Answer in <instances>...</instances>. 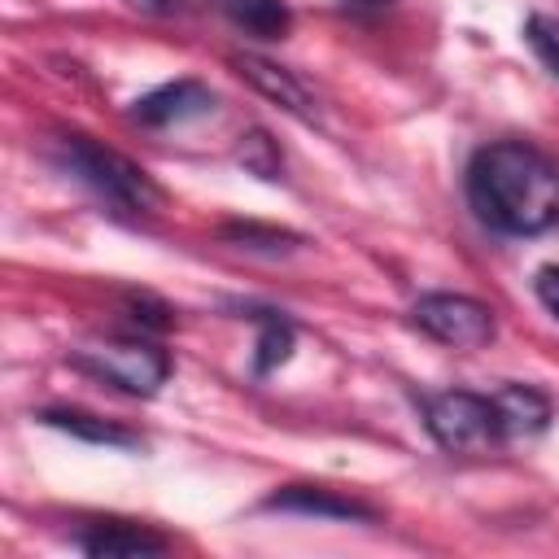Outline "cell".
Segmentation results:
<instances>
[{
	"instance_id": "ac0fdd59",
	"label": "cell",
	"mask_w": 559,
	"mask_h": 559,
	"mask_svg": "<svg viewBox=\"0 0 559 559\" xmlns=\"http://www.w3.org/2000/svg\"><path fill=\"white\" fill-rule=\"evenodd\" d=\"M533 288H537L542 306L559 319V266H542V271H537V280H533Z\"/></svg>"
},
{
	"instance_id": "3957f363",
	"label": "cell",
	"mask_w": 559,
	"mask_h": 559,
	"mask_svg": "<svg viewBox=\"0 0 559 559\" xmlns=\"http://www.w3.org/2000/svg\"><path fill=\"white\" fill-rule=\"evenodd\" d=\"M424 424H428L432 441L450 454H485V450H498L511 437L507 419L498 411V397H485V393H472V389L432 393L424 402Z\"/></svg>"
},
{
	"instance_id": "5b68a950",
	"label": "cell",
	"mask_w": 559,
	"mask_h": 559,
	"mask_svg": "<svg viewBox=\"0 0 559 559\" xmlns=\"http://www.w3.org/2000/svg\"><path fill=\"white\" fill-rule=\"evenodd\" d=\"M411 323L419 332H428L432 341L454 345V349H480L498 332L493 310L467 293H424L411 306Z\"/></svg>"
},
{
	"instance_id": "ffe728a7",
	"label": "cell",
	"mask_w": 559,
	"mask_h": 559,
	"mask_svg": "<svg viewBox=\"0 0 559 559\" xmlns=\"http://www.w3.org/2000/svg\"><path fill=\"white\" fill-rule=\"evenodd\" d=\"M345 4H354V9H384V4H393V0H345Z\"/></svg>"
},
{
	"instance_id": "8fae6325",
	"label": "cell",
	"mask_w": 559,
	"mask_h": 559,
	"mask_svg": "<svg viewBox=\"0 0 559 559\" xmlns=\"http://www.w3.org/2000/svg\"><path fill=\"white\" fill-rule=\"evenodd\" d=\"M498 411H502L511 437H537L550 424V402L528 384H507L498 393Z\"/></svg>"
},
{
	"instance_id": "8992f818",
	"label": "cell",
	"mask_w": 559,
	"mask_h": 559,
	"mask_svg": "<svg viewBox=\"0 0 559 559\" xmlns=\"http://www.w3.org/2000/svg\"><path fill=\"white\" fill-rule=\"evenodd\" d=\"M210 109H214V92L201 79H175V83H162L148 96H140L131 105V118L140 127H175V122L201 118Z\"/></svg>"
},
{
	"instance_id": "9a60e30c",
	"label": "cell",
	"mask_w": 559,
	"mask_h": 559,
	"mask_svg": "<svg viewBox=\"0 0 559 559\" xmlns=\"http://www.w3.org/2000/svg\"><path fill=\"white\" fill-rule=\"evenodd\" d=\"M223 240H231L236 249H253V253H288L301 245L297 231H280V227H262V223H227Z\"/></svg>"
},
{
	"instance_id": "9c48e42d",
	"label": "cell",
	"mask_w": 559,
	"mask_h": 559,
	"mask_svg": "<svg viewBox=\"0 0 559 559\" xmlns=\"http://www.w3.org/2000/svg\"><path fill=\"white\" fill-rule=\"evenodd\" d=\"M231 66H236V74L249 79L262 96H271L280 109H288V114H297V118H306V122L314 118V100H310V92H306L284 66H275V61H266V57H258V52H236Z\"/></svg>"
},
{
	"instance_id": "277c9868",
	"label": "cell",
	"mask_w": 559,
	"mask_h": 559,
	"mask_svg": "<svg viewBox=\"0 0 559 559\" xmlns=\"http://www.w3.org/2000/svg\"><path fill=\"white\" fill-rule=\"evenodd\" d=\"M74 367H83L96 380H105L122 393H135V397L157 393L170 376L166 349H157L148 341H92V345L74 349Z\"/></svg>"
},
{
	"instance_id": "4fadbf2b",
	"label": "cell",
	"mask_w": 559,
	"mask_h": 559,
	"mask_svg": "<svg viewBox=\"0 0 559 559\" xmlns=\"http://www.w3.org/2000/svg\"><path fill=\"white\" fill-rule=\"evenodd\" d=\"M227 13L236 26H245L258 39H284L293 26V13L284 0H227Z\"/></svg>"
},
{
	"instance_id": "2e32d148",
	"label": "cell",
	"mask_w": 559,
	"mask_h": 559,
	"mask_svg": "<svg viewBox=\"0 0 559 559\" xmlns=\"http://www.w3.org/2000/svg\"><path fill=\"white\" fill-rule=\"evenodd\" d=\"M524 39H528V48L537 52V61L559 79V22L546 17V13H533V17L524 22Z\"/></svg>"
},
{
	"instance_id": "7a4b0ae2",
	"label": "cell",
	"mask_w": 559,
	"mask_h": 559,
	"mask_svg": "<svg viewBox=\"0 0 559 559\" xmlns=\"http://www.w3.org/2000/svg\"><path fill=\"white\" fill-rule=\"evenodd\" d=\"M57 148H61V162H66L87 188H96L105 201H114V205H122V210H135V214H148V210L162 205V188H157L131 157H122L118 148L92 140V135H79V131L61 135Z\"/></svg>"
},
{
	"instance_id": "7c38bea8",
	"label": "cell",
	"mask_w": 559,
	"mask_h": 559,
	"mask_svg": "<svg viewBox=\"0 0 559 559\" xmlns=\"http://www.w3.org/2000/svg\"><path fill=\"white\" fill-rule=\"evenodd\" d=\"M245 314L262 328V332H258L253 371H258V376H266V371H275V367L293 354V323H288L280 310H258V306H245Z\"/></svg>"
},
{
	"instance_id": "52a82bcc",
	"label": "cell",
	"mask_w": 559,
	"mask_h": 559,
	"mask_svg": "<svg viewBox=\"0 0 559 559\" xmlns=\"http://www.w3.org/2000/svg\"><path fill=\"white\" fill-rule=\"evenodd\" d=\"M79 550L92 559H144V555H166L170 537L148 528V524H127V520H109V524H92L79 533Z\"/></svg>"
},
{
	"instance_id": "d6986e66",
	"label": "cell",
	"mask_w": 559,
	"mask_h": 559,
	"mask_svg": "<svg viewBox=\"0 0 559 559\" xmlns=\"http://www.w3.org/2000/svg\"><path fill=\"white\" fill-rule=\"evenodd\" d=\"M127 4L140 9V13H153V17H170V13H179L175 0H127Z\"/></svg>"
},
{
	"instance_id": "ba28073f",
	"label": "cell",
	"mask_w": 559,
	"mask_h": 559,
	"mask_svg": "<svg viewBox=\"0 0 559 559\" xmlns=\"http://www.w3.org/2000/svg\"><path fill=\"white\" fill-rule=\"evenodd\" d=\"M262 511H293V515H323V520H376L367 502L345 498L323 485H284L262 498Z\"/></svg>"
},
{
	"instance_id": "5bb4252c",
	"label": "cell",
	"mask_w": 559,
	"mask_h": 559,
	"mask_svg": "<svg viewBox=\"0 0 559 559\" xmlns=\"http://www.w3.org/2000/svg\"><path fill=\"white\" fill-rule=\"evenodd\" d=\"M236 162H240L249 175H258V179H280V170H284L280 144H275L271 131H262V127H249V131L240 135V144H236Z\"/></svg>"
},
{
	"instance_id": "6da1fadb",
	"label": "cell",
	"mask_w": 559,
	"mask_h": 559,
	"mask_svg": "<svg viewBox=\"0 0 559 559\" xmlns=\"http://www.w3.org/2000/svg\"><path fill=\"white\" fill-rule=\"evenodd\" d=\"M467 201L502 236H542L559 227V157L524 140H498L467 162Z\"/></svg>"
},
{
	"instance_id": "30bf717a",
	"label": "cell",
	"mask_w": 559,
	"mask_h": 559,
	"mask_svg": "<svg viewBox=\"0 0 559 559\" xmlns=\"http://www.w3.org/2000/svg\"><path fill=\"white\" fill-rule=\"evenodd\" d=\"M48 428H61L87 445H114V450H144V437L114 424V419H100V415H87V411H70V406H52L39 415Z\"/></svg>"
},
{
	"instance_id": "e0dca14e",
	"label": "cell",
	"mask_w": 559,
	"mask_h": 559,
	"mask_svg": "<svg viewBox=\"0 0 559 559\" xmlns=\"http://www.w3.org/2000/svg\"><path fill=\"white\" fill-rule=\"evenodd\" d=\"M127 314H131V323H140L148 332H166L170 328V306L157 301L153 293H127Z\"/></svg>"
}]
</instances>
